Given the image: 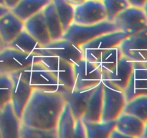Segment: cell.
<instances>
[{
    "mask_svg": "<svg viewBox=\"0 0 147 138\" xmlns=\"http://www.w3.org/2000/svg\"><path fill=\"white\" fill-rule=\"evenodd\" d=\"M65 101L60 92L34 89L22 115V123L45 130L57 129Z\"/></svg>",
    "mask_w": 147,
    "mask_h": 138,
    "instance_id": "1",
    "label": "cell"
},
{
    "mask_svg": "<svg viewBox=\"0 0 147 138\" xmlns=\"http://www.w3.org/2000/svg\"><path fill=\"white\" fill-rule=\"evenodd\" d=\"M12 73L21 78L34 89L60 93L67 89L40 61L32 63Z\"/></svg>",
    "mask_w": 147,
    "mask_h": 138,
    "instance_id": "2",
    "label": "cell"
},
{
    "mask_svg": "<svg viewBox=\"0 0 147 138\" xmlns=\"http://www.w3.org/2000/svg\"><path fill=\"white\" fill-rule=\"evenodd\" d=\"M117 27L113 22H100L94 24H78L73 22L64 32L62 38L71 42L76 45L81 46L96 37L116 31Z\"/></svg>",
    "mask_w": 147,
    "mask_h": 138,
    "instance_id": "3",
    "label": "cell"
},
{
    "mask_svg": "<svg viewBox=\"0 0 147 138\" xmlns=\"http://www.w3.org/2000/svg\"><path fill=\"white\" fill-rule=\"evenodd\" d=\"M103 84V113L101 121L116 120L123 113L126 103L124 91L102 78Z\"/></svg>",
    "mask_w": 147,
    "mask_h": 138,
    "instance_id": "4",
    "label": "cell"
},
{
    "mask_svg": "<svg viewBox=\"0 0 147 138\" xmlns=\"http://www.w3.org/2000/svg\"><path fill=\"white\" fill-rule=\"evenodd\" d=\"M129 36L120 30L101 34L80 46L83 58L91 62L96 61L103 53L119 46Z\"/></svg>",
    "mask_w": 147,
    "mask_h": 138,
    "instance_id": "5",
    "label": "cell"
},
{
    "mask_svg": "<svg viewBox=\"0 0 147 138\" xmlns=\"http://www.w3.org/2000/svg\"><path fill=\"white\" fill-rule=\"evenodd\" d=\"M42 55L30 54L7 46L0 51V73L11 74L33 63L39 62Z\"/></svg>",
    "mask_w": 147,
    "mask_h": 138,
    "instance_id": "6",
    "label": "cell"
},
{
    "mask_svg": "<svg viewBox=\"0 0 147 138\" xmlns=\"http://www.w3.org/2000/svg\"><path fill=\"white\" fill-rule=\"evenodd\" d=\"M118 30L129 36L147 28V16L142 8L129 6L113 20Z\"/></svg>",
    "mask_w": 147,
    "mask_h": 138,
    "instance_id": "7",
    "label": "cell"
},
{
    "mask_svg": "<svg viewBox=\"0 0 147 138\" xmlns=\"http://www.w3.org/2000/svg\"><path fill=\"white\" fill-rule=\"evenodd\" d=\"M74 89L97 86L102 80V73L93 62L83 58L73 63Z\"/></svg>",
    "mask_w": 147,
    "mask_h": 138,
    "instance_id": "8",
    "label": "cell"
},
{
    "mask_svg": "<svg viewBox=\"0 0 147 138\" xmlns=\"http://www.w3.org/2000/svg\"><path fill=\"white\" fill-rule=\"evenodd\" d=\"M41 55L40 62L47 68L50 73L67 89H74L73 64L47 53H42Z\"/></svg>",
    "mask_w": 147,
    "mask_h": 138,
    "instance_id": "9",
    "label": "cell"
},
{
    "mask_svg": "<svg viewBox=\"0 0 147 138\" xmlns=\"http://www.w3.org/2000/svg\"><path fill=\"white\" fill-rule=\"evenodd\" d=\"M124 56L134 62L147 61V28L129 36L119 45Z\"/></svg>",
    "mask_w": 147,
    "mask_h": 138,
    "instance_id": "10",
    "label": "cell"
},
{
    "mask_svg": "<svg viewBox=\"0 0 147 138\" xmlns=\"http://www.w3.org/2000/svg\"><path fill=\"white\" fill-rule=\"evenodd\" d=\"M106 20V13L102 1L87 0L75 7L74 23L94 24Z\"/></svg>",
    "mask_w": 147,
    "mask_h": 138,
    "instance_id": "11",
    "label": "cell"
},
{
    "mask_svg": "<svg viewBox=\"0 0 147 138\" xmlns=\"http://www.w3.org/2000/svg\"><path fill=\"white\" fill-rule=\"evenodd\" d=\"M42 53L57 56L72 64L83 58V52L80 46L63 38L51 41L46 45L42 46L40 55Z\"/></svg>",
    "mask_w": 147,
    "mask_h": 138,
    "instance_id": "12",
    "label": "cell"
},
{
    "mask_svg": "<svg viewBox=\"0 0 147 138\" xmlns=\"http://www.w3.org/2000/svg\"><path fill=\"white\" fill-rule=\"evenodd\" d=\"M126 101L139 96L147 95V67L143 63L134 62V68L124 89Z\"/></svg>",
    "mask_w": 147,
    "mask_h": 138,
    "instance_id": "13",
    "label": "cell"
},
{
    "mask_svg": "<svg viewBox=\"0 0 147 138\" xmlns=\"http://www.w3.org/2000/svg\"><path fill=\"white\" fill-rule=\"evenodd\" d=\"M9 75L13 81L10 102L17 116L21 119L23 111L31 97L34 89L17 75L14 73Z\"/></svg>",
    "mask_w": 147,
    "mask_h": 138,
    "instance_id": "14",
    "label": "cell"
},
{
    "mask_svg": "<svg viewBox=\"0 0 147 138\" xmlns=\"http://www.w3.org/2000/svg\"><path fill=\"white\" fill-rule=\"evenodd\" d=\"M97 86L82 89H66L62 93L66 103L69 105L75 119H82L93 91Z\"/></svg>",
    "mask_w": 147,
    "mask_h": 138,
    "instance_id": "15",
    "label": "cell"
},
{
    "mask_svg": "<svg viewBox=\"0 0 147 138\" xmlns=\"http://www.w3.org/2000/svg\"><path fill=\"white\" fill-rule=\"evenodd\" d=\"M22 121L16 114L11 102L0 109V133L4 138H20Z\"/></svg>",
    "mask_w": 147,
    "mask_h": 138,
    "instance_id": "16",
    "label": "cell"
},
{
    "mask_svg": "<svg viewBox=\"0 0 147 138\" xmlns=\"http://www.w3.org/2000/svg\"><path fill=\"white\" fill-rule=\"evenodd\" d=\"M134 68V61L123 55L116 67L102 78H106L119 89L124 91Z\"/></svg>",
    "mask_w": 147,
    "mask_h": 138,
    "instance_id": "17",
    "label": "cell"
},
{
    "mask_svg": "<svg viewBox=\"0 0 147 138\" xmlns=\"http://www.w3.org/2000/svg\"><path fill=\"white\" fill-rule=\"evenodd\" d=\"M24 30V22L11 10L0 17V37L8 46Z\"/></svg>",
    "mask_w": 147,
    "mask_h": 138,
    "instance_id": "18",
    "label": "cell"
},
{
    "mask_svg": "<svg viewBox=\"0 0 147 138\" xmlns=\"http://www.w3.org/2000/svg\"><path fill=\"white\" fill-rule=\"evenodd\" d=\"M24 29L42 46L52 41L42 10L25 20Z\"/></svg>",
    "mask_w": 147,
    "mask_h": 138,
    "instance_id": "19",
    "label": "cell"
},
{
    "mask_svg": "<svg viewBox=\"0 0 147 138\" xmlns=\"http://www.w3.org/2000/svg\"><path fill=\"white\" fill-rule=\"evenodd\" d=\"M116 121V129L127 137H142L145 122L140 119L123 112Z\"/></svg>",
    "mask_w": 147,
    "mask_h": 138,
    "instance_id": "20",
    "label": "cell"
},
{
    "mask_svg": "<svg viewBox=\"0 0 147 138\" xmlns=\"http://www.w3.org/2000/svg\"><path fill=\"white\" fill-rule=\"evenodd\" d=\"M103 113V84L100 82L93 91L88 103L82 120L86 122L101 121Z\"/></svg>",
    "mask_w": 147,
    "mask_h": 138,
    "instance_id": "21",
    "label": "cell"
},
{
    "mask_svg": "<svg viewBox=\"0 0 147 138\" xmlns=\"http://www.w3.org/2000/svg\"><path fill=\"white\" fill-rule=\"evenodd\" d=\"M52 0H21L11 11L24 22L39 12L42 11Z\"/></svg>",
    "mask_w": 147,
    "mask_h": 138,
    "instance_id": "22",
    "label": "cell"
},
{
    "mask_svg": "<svg viewBox=\"0 0 147 138\" xmlns=\"http://www.w3.org/2000/svg\"><path fill=\"white\" fill-rule=\"evenodd\" d=\"M8 47L25 53L40 55L42 45L24 29L18 36L8 45Z\"/></svg>",
    "mask_w": 147,
    "mask_h": 138,
    "instance_id": "23",
    "label": "cell"
},
{
    "mask_svg": "<svg viewBox=\"0 0 147 138\" xmlns=\"http://www.w3.org/2000/svg\"><path fill=\"white\" fill-rule=\"evenodd\" d=\"M42 12L52 41L61 39L64 34V31L53 1H51V2L49 3L43 9Z\"/></svg>",
    "mask_w": 147,
    "mask_h": 138,
    "instance_id": "24",
    "label": "cell"
},
{
    "mask_svg": "<svg viewBox=\"0 0 147 138\" xmlns=\"http://www.w3.org/2000/svg\"><path fill=\"white\" fill-rule=\"evenodd\" d=\"M76 119L73 114L70 106L65 102L63 111L60 114L57 125V137L73 138L74 137Z\"/></svg>",
    "mask_w": 147,
    "mask_h": 138,
    "instance_id": "25",
    "label": "cell"
},
{
    "mask_svg": "<svg viewBox=\"0 0 147 138\" xmlns=\"http://www.w3.org/2000/svg\"><path fill=\"white\" fill-rule=\"evenodd\" d=\"M83 122L86 126V138H109L116 125V120Z\"/></svg>",
    "mask_w": 147,
    "mask_h": 138,
    "instance_id": "26",
    "label": "cell"
},
{
    "mask_svg": "<svg viewBox=\"0 0 147 138\" xmlns=\"http://www.w3.org/2000/svg\"><path fill=\"white\" fill-rule=\"evenodd\" d=\"M123 53L120 47L117 46L105 52L93 63L100 70L102 76H103L116 67Z\"/></svg>",
    "mask_w": 147,
    "mask_h": 138,
    "instance_id": "27",
    "label": "cell"
},
{
    "mask_svg": "<svg viewBox=\"0 0 147 138\" xmlns=\"http://www.w3.org/2000/svg\"><path fill=\"white\" fill-rule=\"evenodd\" d=\"M55 7L56 12L65 32L74 22L75 7L69 4L66 0H52Z\"/></svg>",
    "mask_w": 147,
    "mask_h": 138,
    "instance_id": "28",
    "label": "cell"
},
{
    "mask_svg": "<svg viewBox=\"0 0 147 138\" xmlns=\"http://www.w3.org/2000/svg\"><path fill=\"white\" fill-rule=\"evenodd\" d=\"M136 116L143 122L147 120V95L139 96L128 101L123 112Z\"/></svg>",
    "mask_w": 147,
    "mask_h": 138,
    "instance_id": "29",
    "label": "cell"
},
{
    "mask_svg": "<svg viewBox=\"0 0 147 138\" xmlns=\"http://www.w3.org/2000/svg\"><path fill=\"white\" fill-rule=\"evenodd\" d=\"M20 138H58L57 129L45 130L27 126L22 123L20 132Z\"/></svg>",
    "mask_w": 147,
    "mask_h": 138,
    "instance_id": "30",
    "label": "cell"
},
{
    "mask_svg": "<svg viewBox=\"0 0 147 138\" xmlns=\"http://www.w3.org/2000/svg\"><path fill=\"white\" fill-rule=\"evenodd\" d=\"M106 13V20L113 22L115 17L129 7L128 0H103Z\"/></svg>",
    "mask_w": 147,
    "mask_h": 138,
    "instance_id": "31",
    "label": "cell"
},
{
    "mask_svg": "<svg viewBox=\"0 0 147 138\" xmlns=\"http://www.w3.org/2000/svg\"><path fill=\"white\" fill-rule=\"evenodd\" d=\"M13 81L9 74L0 73V109L11 101Z\"/></svg>",
    "mask_w": 147,
    "mask_h": 138,
    "instance_id": "32",
    "label": "cell"
},
{
    "mask_svg": "<svg viewBox=\"0 0 147 138\" xmlns=\"http://www.w3.org/2000/svg\"><path fill=\"white\" fill-rule=\"evenodd\" d=\"M74 137H84L86 138V130L84 122L82 119H76L75 124Z\"/></svg>",
    "mask_w": 147,
    "mask_h": 138,
    "instance_id": "33",
    "label": "cell"
},
{
    "mask_svg": "<svg viewBox=\"0 0 147 138\" xmlns=\"http://www.w3.org/2000/svg\"><path fill=\"white\" fill-rule=\"evenodd\" d=\"M128 1L129 3V5L131 7L143 9L147 0H128Z\"/></svg>",
    "mask_w": 147,
    "mask_h": 138,
    "instance_id": "34",
    "label": "cell"
},
{
    "mask_svg": "<svg viewBox=\"0 0 147 138\" xmlns=\"http://www.w3.org/2000/svg\"><path fill=\"white\" fill-rule=\"evenodd\" d=\"M20 1L21 0H4L5 7H7L9 10L15 7Z\"/></svg>",
    "mask_w": 147,
    "mask_h": 138,
    "instance_id": "35",
    "label": "cell"
},
{
    "mask_svg": "<svg viewBox=\"0 0 147 138\" xmlns=\"http://www.w3.org/2000/svg\"><path fill=\"white\" fill-rule=\"evenodd\" d=\"M122 137H127L126 135H124L123 134H122L121 132H119L117 129H114L113 130V132H111L110 135V137L109 138H122Z\"/></svg>",
    "mask_w": 147,
    "mask_h": 138,
    "instance_id": "36",
    "label": "cell"
},
{
    "mask_svg": "<svg viewBox=\"0 0 147 138\" xmlns=\"http://www.w3.org/2000/svg\"><path fill=\"white\" fill-rule=\"evenodd\" d=\"M69 4H70L71 5H73V7H76V6H78L80 4H83L85 1H87V0H66Z\"/></svg>",
    "mask_w": 147,
    "mask_h": 138,
    "instance_id": "37",
    "label": "cell"
},
{
    "mask_svg": "<svg viewBox=\"0 0 147 138\" xmlns=\"http://www.w3.org/2000/svg\"><path fill=\"white\" fill-rule=\"evenodd\" d=\"M8 11H9V9L7 7H4V6L0 5V17L4 15V14H6Z\"/></svg>",
    "mask_w": 147,
    "mask_h": 138,
    "instance_id": "38",
    "label": "cell"
},
{
    "mask_svg": "<svg viewBox=\"0 0 147 138\" xmlns=\"http://www.w3.org/2000/svg\"><path fill=\"white\" fill-rule=\"evenodd\" d=\"M7 47V45H6L4 42H3V40H1V38L0 37V51H1V50H2L3 49H4L5 47Z\"/></svg>",
    "mask_w": 147,
    "mask_h": 138,
    "instance_id": "39",
    "label": "cell"
},
{
    "mask_svg": "<svg viewBox=\"0 0 147 138\" xmlns=\"http://www.w3.org/2000/svg\"><path fill=\"white\" fill-rule=\"evenodd\" d=\"M143 138H147V120L145 122V126H144V130L143 135H142Z\"/></svg>",
    "mask_w": 147,
    "mask_h": 138,
    "instance_id": "40",
    "label": "cell"
},
{
    "mask_svg": "<svg viewBox=\"0 0 147 138\" xmlns=\"http://www.w3.org/2000/svg\"><path fill=\"white\" fill-rule=\"evenodd\" d=\"M143 9L144 10L145 13H146V16H147V1H146V4H145V5H144V7Z\"/></svg>",
    "mask_w": 147,
    "mask_h": 138,
    "instance_id": "41",
    "label": "cell"
},
{
    "mask_svg": "<svg viewBox=\"0 0 147 138\" xmlns=\"http://www.w3.org/2000/svg\"><path fill=\"white\" fill-rule=\"evenodd\" d=\"M0 5H1V6H4V7H5V4H4V0H0Z\"/></svg>",
    "mask_w": 147,
    "mask_h": 138,
    "instance_id": "42",
    "label": "cell"
},
{
    "mask_svg": "<svg viewBox=\"0 0 147 138\" xmlns=\"http://www.w3.org/2000/svg\"><path fill=\"white\" fill-rule=\"evenodd\" d=\"M144 64L145 66H146V67H147V61L146 62V63H144Z\"/></svg>",
    "mask_w": 147,
    "mask_h": 138,
    "instance_id": "43",
    "label": "cell"
},
{
    "mask_svg": "<svg viewBox=\"0 0 147 138\" xmlns=\"http://www.w3.org/2000/svg\"><path fill=\"white\" fill-rule=\"evenodd\" d=\"M2 137H1V133H0V138H1Z\"/></svg>",
    "mask_w": 147,
    "mask_h": 138,
    "instance_id": "44",
    "label": "cell"
},
{
    "mask_svg": "<svg viewBox=\"0 0 147 138\" xmlns=\"http://www.w3.org/2000/svg\"><path fill=\"white\" fill-rule=\"evenodd\" d=\"M96 1H103V0H96Z\"/></svg>",
    "mask_w": 147,
    "mask_h": 138,
    "instance_id": "45",
    "label": "cell"
}]
</instances>
